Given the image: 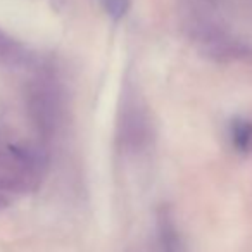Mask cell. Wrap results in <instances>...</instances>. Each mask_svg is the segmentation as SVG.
<instances>
[{"mask_svg": "<svg viewBox=\"0 0 252 252\" xmlns=\"http://www.w3.org/2000/svg\"><path fill=\"white\" fill-rule=\"evenodd\" d=\"M121 126V135L128 145L137 147L140 140L145 137L147 130V118L144 111L135 100H126L123 105V119L119 123Z\"/></svg>", "mask_w": 252, "mask_h": 252, "instance_id": "3957f363", "label": "cell"}, {"mask_svg": "<svg viewBox=\"0 0 252 252\" xmlns=\"http://www.w3.org/2000/svg\"><path fill=\"white\" fill-rule=\"evenodd\" d=\"M5 202H7V200H5V197L2 195V193H0V207H4Z\"/></svg>", "mask_w": 252, "mask_h": 252, "instance_id": "52a82bcc", "label": "cell"}, {"mask_svg": "<svg viewBox=\"0 0 252 252\" xmlns=\"http://www.w3.org/2000/svg\"><path fill=\"white\" fill-rule=\"evenodd\" d=\"M231 144L238 152L252 151V119L237 118L231 121L230 126Z\"/></svg>", "mask_w": 252, "mask_h": 252, "instance_id": "277c9868", "label": "cell"}, {"mask_svg": "<svg viewBox=\"0 0 252 252\" xmlns=\"http://www.w3.org/2000/svg\"><path fill=\"white\" fill-rule=\"evenodd\" d=\"M30 114L33 121L38 125V128L45 133L56 128L57 125V112H59V100L52 88L45 85H38L30 92Z\"/></svg>", "mask_w": 252, "mask_h": 252, "instance_id": "7a4b0ae2", "label": "cell"}, {"mask_svg": "<svg viewBox=\"0 0 252 252\" xmlns=\"http://www.w3.org/2000/svg\"><path fill=\"white\" fill-rule=\"evenodd\" d=\"M104 9L112 19H121L126 16V12L130 11L131 0H102Z\"/></svg>", "mask_w": 252, "mask_h": 252, "instance_id": "5b68a950", "label": "cell"}, {"mask_svg": "<svg viewBox=\"0 0 252 252\" xmlns=\"http://www.w3.org/2000/svg\"><path fill=\"white\" fill-rule=\"evenodd\" d=\"M36 161L28 149H0V189H18L33 178Z\"/></svg>", "mask_w": 252, "mask_h": 252, "instance_id": "6da1fadb", "label": "cell"}, {"mask_svg": "<svg viewBox=\"0 0 252 252\" xmlns=\"http://www.w3.org/2000/svg\"><path fill=\"white\" fill-rule=\"evenodd\" d=\"M21 57L18 50V45L12 42V38L5 36L4 33L0 32V59L9 61V63H16Z\"/></svg>", "mask_w": 252, "mask_h": 252, "instance_id": "8992f818", "label": "cell"}]
</instances>
